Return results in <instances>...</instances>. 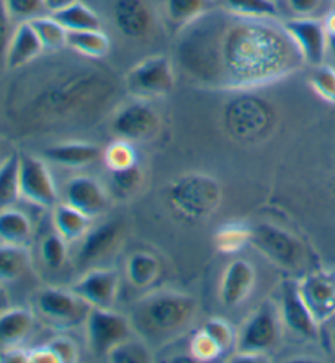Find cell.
Segmentation results:
<instances>
[{
  "instance_id": "obj_37",
  "label": "cell",
  "mask_w": 335,
  "mask_h": 363,
  "mask_svg": "<svg viewBox=\"0 0 335 363\" xmlns=\"http://www.w3.org/2000/svg\"><path fill=\"white\" fill-rule=\"evenodd\" d=\"M188 350L191 357L195 359V362H201V363L215 362L222 355L221 347L216 344V340L212 339L203 328L195 330V334L191 335Z\"/></svg>"
},
{
  "instance_id": "obj_7",
  "label": "cell",
  "mask_w": 335,
  "mask_h": 363,
  "mask_svg": "<svg viewBox=\"0 0 335 363\" xmlns=\"http://www.w3.org/2000/svg\"><path fill=\"white\" fill-rule=\"evenodd\" d=\"M172 203L185 216H210L221 203L220 184L205 174L185 175L174 185Z\"/></svg>"
},
{
  "instance_id": "obj_20",
  "label": "cell",
  "mask_w": 335,
  "mask_h": 363,
  "mask_svg": "<svg viewBox=\"0 0 335 363\" xmlns=\"http://www.w3.org/2000/svg\"><path fill=\"white\" fill-rule=\"evenodd\" d=\"M38 318L33 309L7 308L0 311V349L10 345H23L35 333Z\"/></svg>"
},
{
  "instance_id": "obj_18",
  "label": "cell",
  "mask_w": 335,
  "mask_h": 363,
  "mask_svg": "<svg viewBox=\"0 0 335 363\" xmlns=\"http://www.w3.org/2000/svg\"><path fill=\"white\" fill-rule=\"evenodd\" d=\"M42 51L45 48L30 21H20L10 38L4 64L10 71H17L38 60Z\"/></svg>"
},
{
  "instance_id": "obj_49",
  "label": "cell",
  "mask_w": 335,
  "mask_h": 363,
  "mask_svg": "<svg viewBox=\"0 0 335 363\" xmlns=\"http://www.w3.org/2000/svg\"><path fill=\"white\" fill-rule=\"evenodd\" d=\"M324 26H326L327 33H335V10H331L326 17L322 18Z\"/></svg>"
},
{
  "instance_id": "obj_12",
  "label": "cell",
  "mask_w": 335,
  "mask_h": 363,
  "mask_svg": "<svg viewBox=\"0 0 335 363\" xmlns=\"http://www.w3.org/2000/svg\"><path fill=\"white\" fill-rule=\"evenodd\" d=\"M125 238V224L120 220H110L90 231L81 239L76 252V269L89 270L105 262L120 249Z\"/></svg>"
},
{
  "instance_id": "obj_15",
  "label": "cell",
  "mask_w": 335,
  "mask_h": 363,
  "mask_svg": "<svg viewBox=\"0 0 335 363\" xmlns=\"http://www.w3.org/2000/svg\"><path fill=\"white\" fill-rule=\"evenodd\" d=\"M71 288L92 308H113L120 291V274L113 269L93 267L85 270Z\"/></svg>"
},
{
  "instance_id": "obj_22",
  "label": "cell",
  "mask_w": 335,
  "mask_h": 363,
  "mask_svg": "<svg viewBox=\"0 0 335 363\" xmlns=\"http://www.w3.org/2000/svg\"><path fill=\"white\" fill-rule=\"evenodd\" d=\"M126 279L136 290H152L161 279L162 264L156 254L149 250H135L126 259Z\"/></svg>"
},
{
  "instance_id": "obj_38",
  "label": "cell",
  "mask_w": 335,
  "mask_h": 363,
  "mask_svg": "<svg viewBox=\"0 0 335 363\" xmlns=\"http://www.w3.org/2000/svg\"><path fill=\"white\" fill-rule=\"evenodd\" d=\"M141 185L142 172L137 165L126 170H118V172H111L110 189L120 199H130V196H132L140 190Z\"/></svg>"
},
{
  "instance_id": "obj_11",
  "label": "cell",
  "mask_w": 335,
  "mask_h": 363,
  "mask_svg": "<svg viewBox=\"0 0 335 363\" xmlns=\"http://www.w3.org/2000/svg\"><path fill=\"white\" fill-rule=\"evenodd\" d=\"M115 140H125L132 144L152 140L161 130V116L144 100H132L116 110L110 123Z\"/></svg>"
},
{
  "instance_id": "obj_4",
  "label": "cell",
  "mask_w": 335,
  "mask_h": 363,
  "mask_svg": "<svg viewBox=\"0 0 335 363\" xmlns=\"http://www.w3.org/2000/svg\"><path fill=\"white\" fill-rule=\"evenodd\" d=\"M281 337H283V325L280 321L276 303L265 300L244 319L241 328L237 329V344L234 354L265 359V355L280 345Z\"/></svg>"
},
{
  "instance_id": "obj_2",
  "label": "cell",
  "mask_w": 335,
  "mask_h": 363,
  "mask_svg": "<svg viewBox=\"0 0 335 363\" xmlns=\"http://www.w3.org/2000/svg\"><path fill=\"white\" fill-rule=\"evenodd\" d=\"M198 316V301L178 290H151L127 309L132 329L151 349L182 337Z\"/></svg>"
},
{
  "instance_id": "obj_40",
  "label": "cell",
  "mask_w": 335,
  "mask_h": 363,
  "mask_svg": "<svg viewBox=\"0 0 335 363\" xmlns=\"http://www.w3.org/2000/svg\"><path fill=\"white\" fill-rule=\"evenodd\" d=\"M4 9L7 10L13 21H30L40 15L50 13L45 0H2Z\"/></svg>"
},
{
  "instance_id": "obj_14",
  "label": "cell",
  "mask_w": 335,
  "mask_h": 363,
  "mask_svg": "<svg viewBox=\"0 0 335 363\" xmlns=\"http://www.w3.org/2000/svg\"><path fill=\"white\" fill-rule=\"evenodd\" d=\"M283 26L306 64L317 67L326 62L327 31L322 18L290 17L283 21Z\"/></svg>"
},
{
  "instance_id": "obj_36",
  "label": "cell",
  "mask_w": 335,
  "mask_h": 363,
  "mask_svg": "<svg viewBox=\"0 0 335 363\" xmlns=\"http://www.w3.org/2000/svg\"><path fill=\"white\" fill-rule=\"evenodd\" d=\"M203 329L208 333L216 344L221 347L222 355H232L236 352L237 330L222 318H211L205 323Z\"/></svg>"
},
{
  "instance_id": "obj_13",
  "label": "cell",
  "mask_w": 335,
  "mask_h": 363,
  "mask_svg": "<svg viewBox=\"0 0 335 363\" xmlns=\"http://www.w3.org/2000/svg\"><path fill=\"white\" fill-rule=\"evenodd\" d=\"M297 288L321 328L335 319V269L307 272L297 280Z\"/></svg>"
},
{
  "instance_id": "obj_46",
  "label": "cell",
  "mask_w": 335,
  "mask_h": 363,
  "mask_svg": "<svg viewBox=\"0 0 335 363\" xmlns=\"http://www.w3.org/2000/svg\"><path fill=\"white\" fill-rule=\"evenodd\" d=\"M326 62L335 67V33H327V51Z\"/></svg>"
},
{
  "instance_id": "obj_21",
  "label": "cell",
  "mask_w": 335,
  "mask_h": 363,
  "mask_svg": "<svg viewBox=\"0 0 335 363\" xmlns=\"http://www.w3.org/2000/svg\"><path fill=\"white\" fill-rule=\"evenodd\" d=\"M115 23L127 38H142L152 28V13L144 0H118Z\"/></svg>"
},
{
  "instance_id": "obj_30",
  "label": "cell",
  "mask_w": 335,
  "mask_h": 363,
  "mask_svg": "<svg viewBox=\"0 0 335 363\" xmlns=\"http://www.w3.org/2000/svg\"><path fill=\"white\" fill-rule=\"evenodd\" d=\"M252 226L242 223H227L215 234L216 249L221 254H237L251 245Z\"/></svg>"
},
{
  "instance_id": "obj_19",
  "label": "cell",
  "mask_w": 335,
  "mask_h": 363,
  "mask_svg": "<svg viewBox=\"0 0 335 363\" xmlns=\"http://www.w3.org/2000/svg\"><path fill=\"white\" fill-rule=\"evenodd\" d=\"M42 157L47 162L59 165V167L85 169L102 161L103 149H100L97 144L92 143L71 141L55 144V146L45 149Z\"/></svg>"
},
{
  "instance_id": "obj_23",
  "label": "cell",
  "mask_w": 335,
  "mask_h": 363,
  "mask_svg": "<svg viewBox=\"0 0 335 363\" xmlns=\"http://www.w3.org/2000/svg\"><path fill=\"white\" fill-rule=\"evenodd\" d=\"M33 269L28 245L0 242V286L15 285Z\"/></svg>"
},
{
  "instance_id": "obj_28",
  "label": "cell",
  "mask_w": 335,
  "mask_h": 363,
  "mask_svg": "<svg viewBox=\"0 0 335 363\" xmlns=\"http://www.w3.org/2000/svg\"><path fill=\"white\" fill-rule=\"evenodd\" d=\"M67 46L77 51L79 55L100 60L108 55L110 38L102 30L67 31Z\"/></svg>"
},
{
  "instance_id": "obj_16",
  "label": "cell",
  "mask_w": 335,
  "mask_h": 363,
  "mask_svg": "<svg viewBox=\"0 0 335 363\" xmlns=\"http://www.w3.org/2000/svg\"><path fill=\"white\" fill-rule=\"evenodd\" d=\"M64 203L82 211L89 218H98L108 208L106 186L92 175H74L64 184Z\"/></svg>"
},
{
  "instance_id": "obj_9",
  "label": "cell",
  "mask_w": 335,
  "mask_h": 363,
  "mask_svg": "<svg viewBox=\"0 0 335 363\" xmlns=\"http://www.w3.org/2000/svg\"><path fill=\"white\" fill-rule=\"evenodd\" d=\"M20 154V194L21 200L42 210H52L59 203L55 177L50 165L35 154Z\"/></svg>"
},
{
  "instance_id": "obj_26",
  "label": "cell",
  "mask_w": 335,
  "mask_h": 363,
  "mask_svg": "<svg viewBox=\"0 0 335 363\" xmlns=\"http://www.w3.org/2000/svg\"><path fill=\"white\" fill-rule=\"evenodd\" d=\"M20 200V154L12 152L0 159V210L17 206Z\"/></svg>"
},
{
  "instance_id": "obj_24",
  "label": "cell",
  "mask_w": 335,
  "mask_h": 363,
  "mask_svg": "<svg viewBox=\"0 0 335 363\" xmlns=\"http://www.w3.org/2000/svg\"><path fill=\"white\" fill-rule=\"evenodd\" d=\"M51 223L52 229L61 234L69 244L81 241L92 228V218L64 201H59L51 210Z\"/></svg>"
},
{
  "instance_id": "obj_34",
  "label": "cell",
  "mask_w": 335,
  "mask_h": 363,
  "mask_svg": "<svg viewBox=\"0 0 335 363\" xmlns=\"http://www.w3.org/2000/svg\"><path fill=\"white\" fill-rule=\"evenodd\" d=\"M102 161L110 172H118L137 165V152L135 144L125 140H115L103 149Z\"/></svg>"
},
{
  "instance_id": "obj_35",
  "label": "cell",
  "mask_w": 335,
  "mask_h": 363,
  "mask_svg": "<svg viewBox=\"0 0 335 363\" xmlns=\"http://www.w3.org/2000/svg\"><path fill=\"white\" fill-rule=\"evenodd\" d=\"M221 7L242 17L280 18V10L273 0H221Z\"/></svg>"
},
{
  "instance_id": "obj_3",
  "label": "cell",
  "mask_w": 335,
  "mask_h": 363,
  "mask_svg": "<svg viewBox=\"0 0 335 363\" xmlns=\"http://www.w3.org/2000/svg\"><path fill=\"white\" fill-rule=\"evenodd\" d=\"M31 309L40 323L66 333L85 324L92 306L72 288L42 286L31 296Z\"/></svg>"
},
{
  "instance_id": "obj_45",
  "label": "cell",
  "mask_w": 335,
  "mask_h": 363,
  "mask_svg": "<svg viewBox=\"0 0 335 363\" xmlns=\"http://www.w3.org/2000/svg\"><path fill=\"white\" fill-rule=\"evenodd\" d=\"M28 363H59L57 357L50 345H40L30 349Z\"/></svg>"
},
{
  "instance_id": "obj_25",
  "label": "cell",
  "mask_w": 335,
  "mask_h": 363,
  "mask_svg": "<svg viewBox=\"0 0 335 363\" xmlns=\"http://www.w3.org/2000/svg\"><path fill=\"white\" fill-rule=\"evenodd\" d=\"M35 236V226L28 213L17 206L0 210V242L30 245Z\"/></svg>"
},
{
  "instance_id": "obj_1",
  "label": "cell",
  "mask_w": 335,
  "mask_h": 363,
  "mask_svg": "<svg viewBox=\"0 0 335 363\" xmlns=\"http://www.w3.org/2000/svg\"><path fill=\"white\" fill-rule=\"evenodd\" d=\"M175 60L190 81L216 92L265 87L306 64L283 21L242 17L222 7L180 28Z\"/></svg>"
},
{
  "instance_id": "obj_43",
  "label": "cell",
  "mask_w": 335,
  "mask_h": 363,
  "mask_svg": "<svg viewBox=\"0 0 335 363\" xmlns=\"http://www.w3.org/2000/svg\"><path fill=\"white\" fill-rule=\"evenodd\" d=\"M12 18L7 13V10L4 9L2 0H0V61H5V52H7L10 38H12L13 30L12 28Z\"/></svg>"
},
{
  "instance_id": "obj_31",
  "label": "cell",
  "mask_w": 335,
  "mask_h": 363,
  "mask_svg": "<svg viewBox=\"0 0 335 363\" xmlns=\"http://www.w3.org/2000/svg\"><path fill=\"white\" fill-rule=\"evenodd\" d=\"M30 23L41 40L45 51H59L67 46V30L51 13L40 15L30 20Z\"/></svg>"
},
{
  "instance_id": "obj_6",
  "label": "cell",
  "mask_w": 335,
  "mask_h": 363,
  "mask_svg": "<svg viewBox=\"0 0 335 363\" xmlns=\"http://www.w3.org/2000/svg\"><path fill=\"white\" fill-rule=\"evenodd\" d=\"M84 325L90 354L98 359H106L113 347L136 335L127 314L113 308H92Z\"/></svg>"
},
{
  "instance_id": "obj_29",
  "label": "cell",
  "mask_w": 335,
  "mask_h": 363,
  "mask_svg": "<svg viewBox=\"0 0 335 363\" xmlns=\"http://www.w3.org/2000/svg\"><path fill=\"white\" fill-rule=\"evenodd\" d=\"M212 7L215 0H166V17L175 28H183Z\"/></svg>"
},
{
  "instance_id": "obj_5",
  "label": "cell",
  "mask_w": 335,
  "mask_h": 363,
  "mask_svg": "<svg viewBox=\"0 0 335 363\" xmlns=\"http://www.w3.org/2000/svg\"><path fill=\"white\" fill-rule=\"evenodd\" d=\"M174 87V64L164 55H154L140 61L125 77L126 92L136 100L151 101L167 97Z\"/></svg>"
},
{
  "instance_id": "obj_44",
  "label": "cell",
  "mask_w": 335,
  "mask_h": 363,
  "mask_svg": "<svg viewBox=\"0 0 335 363\" xmlns=\"http://www.w3.org/2000/svg\"><path fill=\"white\" fill-rule=\"evenodd\" d=\"M30 349L23 345H10L0 349V363H28Z\"/></svg>"
},
{
  "instance_id": "obj_42",
  "label": "cell",
  "mask_w": 335,
  "mask_h": 363,
  "mask_svg": "<svg viewBox=\"0 0 335 363\" xmlns=\"http://www.w3.org/2000/svg\"><path fill=\"white\" fill-rule=\"evenodd\" d=\"M47 345H50L52 352H55L59 363H76L81 360L79 345L74 342L71 337H67V335H56V337H52L50 342H47Z\"/></svg>"
},
{
  "instance_id": "obj_8",
  "label": "cell",
  "mask_w": 335,
  "mask_h": 363,
  "mask_svg": "<svg viewBox=\"0 0 335 363\" xmlns=\"http://www.w3.org/2000/svg\"><path fill=\"white\" fill-rule=\"evenodd\" d=\"M251 245L270 262L286 270L300 269L305 260V247L300 239L273 224L252 226Z\"/></svg>"
},
{
  "instance_id": "obj_27",
  "label": "cell",
  "mask_w": 335,
  "mask_h": 363,
  "mask_svg": "<svg viewBox=\"0 0 335 363\" xmlns=\"http://www.w3.org/2000/svg\"><path fill=\"white\" fill-rule=\"evenodd\" d=\"M67 31L82 30H102V21L92 9L82 4L81 0L69 4L57 12L51 13Z\"/></svg>"
},
{
  "instance_id": "obj_39",
  "label": "cell",
  "mask_w": 335,
  "mask_h": 363,
  "mask_svg": "<svg viewBox=\"0 0 335 363\" xmlns=\"http://www.w3.org/2000/svg\"><path fill=\"white\" fill-rule=\"evenodd\" d=\"M310 84L314 92L326 100L327 104L335 105V67L331 64L324 62L321 66L314 67L310 76Z\"/></svg>"
},
{
  "instance_id": "obj_48",
  "label": "cell",
  "mask_w": 335,
  "mask_h": 363,
  "mask_svg": "<svg viewBox=\"0 0 335 363\" xmlns=\"http://www.w3.org/2000/svg\"><path fill=\"white\" fill-rule=\"evenodd\" d=\"M326 325H329V330H327L329 349H331V352L335 355V319H332V321L327 323Z\"/></svg>"
},
{
  "instance_id": "obj_41",
  "label": "cell",
  "mask_w": 335,
  "mask_h": 363,
  "mask_svg": "<svg viewBox=\"0 0 335 363\" xmlns=\"http://www.w3.org/2000/svg\"><path fill=\"white\" fill-rule=\"evenodd\" d=\"M331 0H286V9L291 17L297 18H324L331 12Z\"/></svg>"
},
{
  "instance_id": "obj_10",
  "label": "cell",
  "mask_w": 335,
  "mask_h": 363,
  "mask_svg": "<svg viewBox=\"0 0 335 363\" xmlns=\"http://www.w3.org/2000/svg\"><path fill=\"white\" fill-rule=\"evenodd\" d=\"M276 308L283 330H288L296 339L310 340V342H317L321 339V325L312 318L310 308L301 298L297 280L281 281Z\"/></svg>"
},
{
  "instance_id": "obj_33",
  "label": "cell",
  "mask_w": 335,
  "mask_h": 363,
  "mask_svg": "<svg viewBox=\"0 0 335 363\" xmlns=\"http://www.w3.org/2000/svg\"><path fill=\"white\" fill-rule=\"evenodd\" d=\"M106 360L110 363H147L152 360V349L141 337L132 335L113 347Z\"/></svg>"
},
{
  "instance_id": "obj_32",
  "label": "cell",
  "mask_w": 335,
  "mask_h": 363,
  "mask_svg": "<svg viewBox=\"0 0 335 363\" xmlns=\"http://www.w3.org/2000/svg\"><path fill=\"white\" fill-rule=\"evenodd\" d=\"M67 245L69 242L56 231L46 233L38 242V254L41 264L47 270L57 272L67 262Z\"/></svg>"
},
{
  "instance_id": "obj_47",
  "label": "cell",
  "mask_w": 335,
  "mask_h": 363,
  "mask_svg": "<svg viewBox=\"0 0 335 363\" xmlns=\"http://www.w3.org/2000/svg\"><path fill=\"white\" fill-rule=\"evenodd\" d=\"M72 2H76V0H45L46 9H47V12H50V13L57 12V10L67 7V5L72 4Z\"/></svg>"
},
{
  "instance_id": "obj_17",
  "label": "cell",
  "mask_w": 335,
  "mask_h": 363,
  "mask_svg": "<svg viewBox=\"0 0 335 363\" xmlns=\"http://www.w3.org/2000/svg\"><path fill=\"white\" fill-rule=\"evenodd\" d=\"M257 274L251 262L234 259L226 265L220 281V301L225 308L234 309L252 295Z\"/></svg>"
}]
</instances>
